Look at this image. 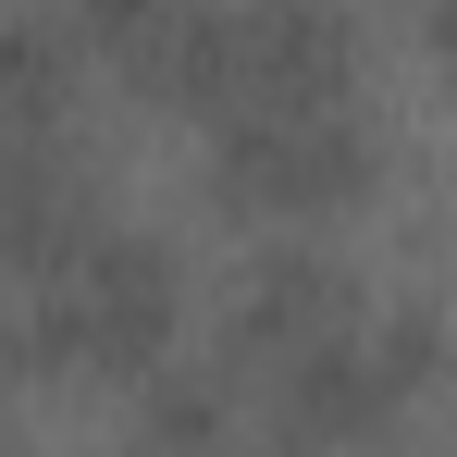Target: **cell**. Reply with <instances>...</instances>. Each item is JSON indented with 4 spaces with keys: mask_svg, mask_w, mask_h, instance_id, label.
I'll use <instances>...</instances> for the list:
<instances>
[{
    "mask_svg": "<svg viewBox=\"0 0 457 457\" xmlns=\"http://www.w3.org/2000/svg\"><path fill=\"white\" fill-rule=\"evenodd\" d=\"M50 87H62L50 37H0V99H12V112H50Z\"/></svg>",
    "mask_w": 457,
    "mask_h": 457,
    "instance_id": "6da1fadb",
    "label": "cell"
},
{
    "mask_svg": "<svg viewBox=\"0 0 457 457\" xmlns=\"http://www.w3.org/2000/svg\"><path fill=\"white\" fill-rule=\"evenodd\" d=\"M149 12H173V0H87V25H112V37H137Z\"/></svg>",
    "mask_w": 457,
    "mask_h": 457,
    "instance_id": "7a4b0ae2",
    "label": "cell"
}]
</instances>
